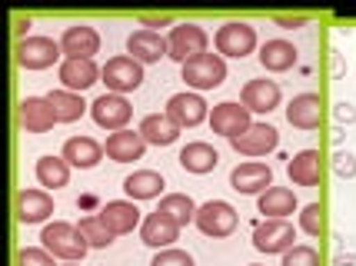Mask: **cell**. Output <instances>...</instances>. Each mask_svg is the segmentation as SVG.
Here are the masks:
<instances>
[{
    "label": "cell",
    "instance_id": "cell-24",
    "mask_svg": "<svg viewBox=\"0 0 356 266\" xmlns=\"http://www.w3.org/2000/svg\"><path fill=\"white\" fill-rule=\"evenodd\" d=\"M257 213H264L266 219H290L293 213H300L296 193L290 187H270L257 197Z\"/></svg>",
    "mask_w": 356,
    "mask_h": 266
},
{
    "label": "cell",
    "instance_id": "cell-9",
    "mask_svg": "<svg viewBox=\"0 0 356 266\" xmlns=\"http://www.w3.org/2000/svg\"><path fill=\"white\" fill-rule=\"evenodd\" d=\"M90 117H93V124L100 126V130L117 133V130H127L130 117H134V103H130L127 97H120V94H100L90 103Z\"/></svg>",
    "mask_w": 356,
    "mask_h": 266
},
{
    "label": "cell",
    "instance_id": "cell-42",
    "mask_svg": "<svg viewBox=\"0 0 356 266\" xmlns=\"http://www.w3.org/2000/svg\"><path fill=\"white\" fill-rule=\"evenodd\" d=\"M173 24V17H167V14H160V17H140V27L143 31H154V27H170Z\"/></svg>",
    "mask_w": 356,
    "mask_h": 266
},
{
    "label": "cell",
    "instance_id": "cell-37",
    "mask_svg": "<svg viewBox=\"0 0 356 266\" xmlns=\"http://www.w3.org/2000/svg\"><path fill=\"white\" fill-rule=\"evenodd\" d=\"M17 266H57V256H50L44 247H24L17 253Z\"/></svg>",
    "mask_w": 356,
    "mask_h": 266
},
{
    "label": "cell",
    "instance_id": "cell-30",
    "mask_svg": "<svg viewBox=\"0 0 356 266\" xmlns=\"http://www.w3.org/2000/svg\"><path fill=\"white\" fill-rule=\"evenodd\" d=\"M137 130H140V137L147 140V147H170L180 137V126L173 124L167 113H147Z\"/></svg>",
    "mask_w": 356,
    "mask_h": 266
},
{
    "label": "cell",
    "instance_id": "cell-46",
    "mask_svg": "<svg viewBox=\"0 0 356 266\" xmlns=\"http://www.w3.org/2000/svg\"><path fill=\"white\" fill-rule=\"evenodd\" d=\"M250 266H264V263H250Z\"/></svg>",
    "mask_w": 356,
    "mask_h": 266
},
{
    "label": "cell",
    "instance_id": "cell-3",
    "mask_svg": "<svg viewBox=\"0 0 356 266\" xmlns=\"http://www.w3.org/2000/svg\"><path fill=\"white\" fill-rule=\"evenodd\" d=\"M296 230L290 219H260L253 226V250L266 256H283L286 250L296 247Z\"/></svg>",
    "mask_w": 356,
    "mask_h": 266
},
{
    "label": "cell",
    "instance_id": "cell-11",
    "mask_svg": "<svg viewBox=\"0 0 356 266\" xmlns=\"http://www.w3.org/2000/svg\"><path fill=\"white\" fill-rule=\"evenodd\" d=\"M163 113H167L180 130H193V126H200L203 120H210V107H207V100H203L200 94H193V90L173 94L170 100H167V110H163Z\"/></svg>",
    "mask_w": 356,
    "mask_h": 266
},
{
    "label": "cell",
    "instance_id": "cell-41",
    "mask_svg": "<svg viewBox=\"0 0 356 266\" xmlns=\"http://www.w3.org/2000/svg\"><path fill=\"white\" fill-rule=\"evenodd\" d=\"M273 24L283 27V31H300V27H307V17H273Z\"/></svg>",
    "mask_w": 356,
    "mask_h": 266
},
{
    "label": "cell",
    "instance_id": "cell-33",
    "mask_svg": "<svg viewBox=\"0 0 356 266\" xmlns=\"http://www.w3.org/2000/svg\"><path fill=\"white\" fill-rule=\"evenodd\" d=\"M156 210H160L163 217H170L173 223H177V226L184 230V226H190V223L197 219V210H200V206L193 203V200H190L186 193H163Z\"/></svg>",
    "mask_w": 356,
    "mask_h": 266
},
{
    "label": "cell",
    "instance_id": "cell-25",
    "mask_svg": "<svg viewBox=\"0 0 356 266\" xmlns=\"http://www.w3.org/2000/svg\"><path fill=\"white\" fill-rule=\"evenodd\" d=\"M180 167H184L186 173H193V176H203V173H213L220 167V153L213 150V143L207 140H190L180 150Z\"/></svg>",
    "mask_w": 356,
    "mask_h": 266
},
{
    "label": "cell",
    "instance_id": "cell-32",
    "mask_svg": "<svg viewBox=\"0 0 356 266\" xmlns=\"http://www.w3.org/2000/svg\"><path fill=\"white\" fill-rule=\"evenodd\" d=\"M47 103L54 110V117H57V124H74L80 120L83 113H90V103L83 100L80 94H70V90H50L47 94Z\"/></svg>",
    "mask_w": 356,
    "mask_h": 266
},
{
    "label": "cell",
    "instance_id": "cell-6",
    "mask_svg": "<svg viewBox=\"0 0 356 266\" xmlns=\"http://www.w3.org/2000/svg\"><path fill=\"white\" fill-rule=\"evenodd\" d=\"M207 47H210V37H207V31L200 24H177L170 31V37H167V50H170L167 57L177 60L180 67L203 57V53H210Z\"/></svg>",
    "mask_w": 356,
    "mask_h": 266
},
{
    "label": "cell",
    "instance_id": "cell-43",
    "mask_svg": "<svg viewBox=\"0 0 356 266\" xmlns=\"http://www.w3.org/2000/svg\"><path fill=\"white\" fill-rule=\"evenodd\" d=\"M330 74H333V80H340L343 74H346V60H343V53H330Z\"/></svg>",
    "mask_w": 356,
    "mask_h": 266
},
{
    "label": "cell",
    "instance_id": "cell-39",
    "mask_svg": "<svg viewBox=\"0 0 356 266\" xmlns=\"http://www.w3.org/2000/svg\"><path fill=\"white\" fill-rule=\"evenodd\" d=\"M330 167H333V173H337L340 180H353V176H356V157L350 153V150H346V153H343V150H337V153H333V160H330Z\"/></svg>",
    "mask_w": 356,
    "mask_h": 266
},
{
    "label": "cell",
    "instance_id": "cell-8",
    "mask_svg": "<svg viewBox=\"0 0 356 266\" xmlns=\"http://www.w3.org/2000/svg\"><path fill=\"white\" fill-rule=\"evenodd\" d=\"M193 223H197V230H200L203 236L223 240V236H230L233 230H236L240 217H236V210H233L227 200H207V203H200Z\"/></svg>",
    "mask_w": 356,
    "mask_h": 266
},
{
    "label": "cell",
    "instance_id": "cell-14",
    "mask_svg": "<svg viewBox=\"0 0 356 266\" xmlns=\"http://www.w3.org/2000/svg\"><path fill=\"white\" fill-rule=\"evenodd\" d=\"M63 60H93V53H100V33L90 24H74L60 33Z\"/></svg>",
    "mask_w": 356,
    "mask_h": 266
},
{
    "label": "cell",
    "instance_id": "cell-44",
    "mask_svg": "<svg viewBox=\"0 0 356 266\" xmlns=\"http://www.w3.org/2000/svg\"><path fill=\"white\" fill-rule=\"evenodd\" d=\"M353 263H356V253H346V256L337 253V256H333V266H353Z\"/></svg>",
    "mask_w": 356,
    "mask_h": 266
},
{
    "label": "cell",
    "instance_id": "cell-40",
    "mask_svg": "<svg viewBox=\"0 0 356 266\" xmlns=\"http://www.w3.org/2000/svg\"><path fill=\"white\" fill-rule=\"evenodd\" d=\"M333 124L337 126H356V107L350 100H340V103H333Z\"/></svg>",
    "mask_w": 356,
    "mask_h": 266
},
{
    "label": "cell",
    "instance_id": "cell-16",
    "mask_svg": "<svg viewBox=\"0 0 356 266\" xmlns=\"http://www.w3.org/2000/svg\"><path fill=\"white\" fill-rule=\"evenodd\" d=\"M97 213H100V219L110 226L113 236H127V233H134V230L143 226V213L137 210L134 200H107Z\"/></svg>",
    "mask_w": 356,
    "mask_h": 266
},
{
    "label": "cell",
    "instance_id": "cell-10",
    "mask_svg": "<svg viewBox=\"0 0 356 266\" xmlns=\"http://www.w3.org/2000/svg\"><path fill=\"white\" fill-rule=\"evenodd\" d=\"M250 126H253V113H250L243 103H236V100H223L217 107L210 110V130L217 133V137H240V133H247Z\"/></svg>",
    "mask_w": 356,
    "mask_h": 266
},
{
    "label": "cell",
    "instance_id": "cell-19",
    "mask_svg": "<svg viewBox=\"0 0 356 266\" xmlns=\"http://www.w3.org/2000/svg\"><path fill=\"white\" fill-rule=\"evenodd\" d=\"M323 120V97L320 94H296L286 103V124L296 130H316Z\"/></svg>",
    "mask_w": 356,
    "mask_h": 266
},
{
    "label": "cell",
    "instance_id": "cell-21",
    "mask_svg": "<svg viewBox=\"0 0 356 266\" xmlns=\"http://www.w3.org/2000/svg\"><path fill=\"white\" fill-rule=\"evenodd\" d=\"M127 53L137 63H160V57H167V37H160L156 31H134L127 37Z\"/></svg>",
    "mask_w": 356,
    "mask_h": 266
},
{
    "label": "cell",
    "instance_id": "cell-17",
    "mask_svg": "<svg viewBox=\"0 0 356 266\" xmlns=\"http://www.w3.org/2000/svg\"><path fill=\"white\" fill-rule=\"evenodd\" d=\"M54 217V197L47 193V190H20L17 193V219L24 223V226H37V223H44Z\"/></svg>",
    "mask_w": 356,
    "mask_h": 266
},
{
    "label": "cell",
    "instance_id": "cell-35",
    "mask_svg": "<svg viewBox=\"0 0 356 266\" xmlns=\"http://www.w3.org/2000/svg\"><path fill=\"white\" fill-rule=\"evenodd\" d=\"M296 226H300V233L307 236H323L326 233V210L320 200H313V203L300 206V213H296Z\"/></svg>",
    "mask_w": 356,
    "mask_h": 266
},
{
    "label": "cell",
    "instance_id": "cell-29",
    "mask_svg": "<svg viewBox=\"0 0 356 266\" xmlns=\"http://www.w3.org/2000/svg\"><path fill=\"white\" fill-rule=\"evenodd\" d=\"M163 190H167V180H163V173H156V170H134L124 180L127 200H134V203H140V200H156Z\"/></svg>",
    "mask_w": 356,
    "mask_h": 266
},
{
    "label": "cell",
    "instance_id": "cell-2",
    "mask_svg": "<svg viewBox=\"0 0 356 266\" xmlns=\"http://www.w3.org/2000/svg\"><path fill=\"white\" fill-rule=\"evenodd\" d=\"M14 60H17V67H24V70H47V67H54V63H63L60 40L40 37V33L24 37V40H17Z\"/></svg>",
    "mask_w": 356,
    "mask_h": 266
},
{
    "label": "cell",
    "instance_id": "cell-27",
    "mask_svg": "<svg viewBox=\"0 0 356 266\" xmlns=\"http://www.w3.org/2000/svg\"><path fill=\"white\" fill-rule=\"evenodd\" d=\"M286 176H290L293 187H320V176H323L320 150H300L296 157H290Z\"/></svg>",
    "mask_w": 356,
    "mask_h": 266
},
{
    "label": "cell",
    "instance_id": "cell-26",
    "mask_svg": "<svg viewBox=\"0 0 356 266\" xmlns=\"http://www.w3.org/2000/svg\"><path fill=\"white\" fill-rule=\"evenodd\" d=\"M60 157L74 167V170H93L104 160V143H97L93 137H70L63 143Z\"/></svg>",
    "mask_w": 356,
    "mask_h": 266
},
{
    "label": "cell",
    "instance_id": "cell-38",
    "mask_svg": "<svg viewBox=\"0 0 356 266\" xmlns=\"http://www.w3.org/2000/svg\"><path fill=\"white\" fill-rule=\"evenodd\" d=\"M150 266H197V263H193V256H190L186 250H177V247H170V250L154 253Z\"/></svg>",
    "mask_w": 356,
    "mask_h": 266
},
{
    "label": "cell",
    "instance_id": "cell-23",
    "mask_svg": "<svg viewBox=\"0 0 356 266\" xmlns=\"http://www.w3.org/2000/svg\"><path fill=\"white\" fill-rule=\"evenodd\" d=\"M260 67H264L266 74H286V70H293L296 60H300V50L290 44V40H283V37H273V40H266L264 47H260Z\"/></svg>",
    "mask_w": 356,
    "mask_h": 266
},
{
    "label": "cell",
    "instance_id": "cell-12",
    "mask_svg": "<svg viewBox=\"0 0 356 266\" xmlns=\"http://www.w3.org/2000/svg\"><path fill=\"white\" fill-rule=\"evenodd\" d=\"M230 187L243 197H260L273 187V170L260 163V160H247V163H236L230 170Z\"/></svg>",
    "mask_w": 356,
    "mask_h": 266
},
{
    "label": "cell",
    "instance_id": "cell-18",
    "mask_svg": "<svg viewBox=\"0 0 356 266\" xmlns=\"http://www.w3.org/2000/svg\"><path fill=\"white\" fill-rule=\"evenodd\" d=\"M140 240L150 247V250H170L173 243L180 240V226L173 223L170 217H163L160 210H154V213H147L143 217V226H140Z\"/></svg>",
    "mask_w": 356,
    "mask_h": 266
},
{
    "label": "cell",
    "instance_id": "cell-28",
    "mask_svg": "<svg viewBox=\"0 0 356 266\" xmlns=\"http://www.w3.org/2000/svg\"><path fill=\"white\" fill-rule=\"evenodd\" d=\"M54 124H57V117L47 103V97H24L20 100V126L27 133H50Z\"/></svg>",
    "mask_w": 356,
    "mask_h": 266
},
{
    "label": "cell",
    "instance_id": "cell-22",
    "mask_svg": "<svg viewBox=\"0 0 356 266\" xmlns=\"http://www.w3.org/2000/svg\"><path fill=\"white\" fill-rule=\"evenodd\" d=\"M57 77H60L63 90L83 94V90H90L93 83L100 80V67L93 60H63L60 67H57Z\"/></svg>",
    "mask_w": 356,
    "mask_h": 266
},
{
    "label": "cell",
    "instance_id": "cell-13",
    "mask_svg": "<svg viewBox=\"0 0 356 266\" xmlns=\"http://www.w3.org/2000/svg\"><path fill=\"white\" fill-rule=\"evenodd\" d=\"M230 147L236 153H243V157H266V153H273L280 147V130L273 124H257L253 120V126L247 133L233 137Z\"/></svg>",
    "mask_w": 356,
    "mask_h": 266
},
{
    "label": "cell",
    "instance_id": "cell-7",
    "mask_svg": "<svg viewBox=\"0 0 356 266\" xmlns=\"http://www.w3.org/2000/svg\"><path fill=\"white\" fill-rule=\"evenodd\" d=\"M257 31L243 24V20H230V24H223L217 33H213V47H217L220 57H233V60H243L250 57L253 50H257Z\"/></svg>",
    "mask_w": 356,
    "mask_h": 266
},
{
    "label": "cell",
    "instance_id": "cell-31",
    "mask_svg": "<svg viewBox=\"0 0 356 266\" xmlns=\"http://www.w3.org/2000/svg\"><path fill=\"white\" fill-rule=\"evenodd\" d=\"M70 163L63 157H40L33 163V176H37V183L47 190V193H54V190H63L70 183Z\"/></svg>",
    "mask_w": 356,
    "mask_h": 266
},
{
    "label": "cell",
    "instance_id": "cell-15",
    "mask_svg": "<svg viewBox=\"0 0 356 266\" xmlns=\"http://www.w3.org/2000/svg\"><path fill=\"white\" fill-rule=\"evenodd\" d=\"M283 100V90H280L277 80H266V77H257V80H247L243 90H240V103L250 110V113H273Z\"/></svg>",
    "mask_w": 356,
    "mask_h": 266
},
{
    "label": "cell",
    "instance_id": "cell-20",
    "mask_svg": "<svg viewBox=\"0 0 356 266\" xmlns=\"http://www.w3.org/2000/svg\"><path fill=\"white\" fill-rule=\"evenodd\" d=\"M104 153H107L113 163H134V160H143L147 153V140L140 137V130H117L110 133L107 143H104Z\"/></svg>",
    "mask_w": 356,
    "mask_h": 266
},
{
    "label": "cell",
    "instance_id": "cell-4",
    "mask_svg": "<svg viewBox=\"0 0 356 266\" xmlns=\"http://www.w3.org/2000/svg\"><path fill=\"white\" fill-rule=\"evenodd\" d=\"M100 80L107 83V94H134L143 83V63H137L130 53H120V57H110L104 67H100Z\"/></svg>",
    "mask_w": 356,
    "mask_h": 266
},
{
    "label": "cell",
    "instance_id": "cell-5",
    "mask_svg": "<svg viewBox=\"0 0 356 266\" xmlns=\"http://www.w3.org/2000/svg\"><path fill=\"white\" fill-rule=\"evenodd\" d=\"M180 77L186 80V87L193 94H203V90H217L220 83L227 80V60L220 53H203L197 60H190L180 67Z\"/></svg>",
    "mask_w": 356,
    "mask_h": 266
},
{
    "label": "cell",
    "instance_id": "cell-1",
    "mask_svg": "<svg viewBox=\"0 0 356 266\" xmlns=\"http://www.w3.org/2000/svg\"><path fill=\"white\" fill-rule=\"evenodd\" d=\"M40 247H44L50 256H57L63 263H83L87 256V240L80 236L77 223H67V219H54L40 230Z\"/></svg>",
    "mask_w": 356,
    "mask_h": 266
},
{
    "label": "cell",
    "instance_id": "cell-45",
    "mask_svg": "<svg viewBox=\"0 0 356 266\" xmlns=\"http://www.w3.org/2000/svg\"><path fill=\"white\" fill-rule=\"evenodd\" d=\"M63 266H83V263H63Z\"/></svg>",
    "mask_w": 356,
    "mask_h": 266
},
{
    "label": "cell",
    "instance_id": "cell-34",
    "mask_svg": "<svg viewBox=\"0 0 356 266\" xmlns=\"http://www.w3.org/2000/svg\"><path fill=\"white\" fill-rule=\"evenodd\" d=\"M77 230H80V236L87 240V247H90V250H107L110 243L117 240V236L110 233L107 223L100 219V213H93V217H80Z\"/></svg>",
    "mask_w": 356,
    "mask_h": 266
},
{
    "label": "cell",
    "instance_id": "cell-36",
    "mask_svg": "<svg viewBox=\"0 0 356 266\" xmlns=\"http://www.w3.org/2000/svg\"><path fill=\"white\" fill-rule=\"evenodd\" d=\"M280 266H320V253L307 247V243H296L293 250H286L280 256Z\"/></svg>",
    "mask_w": 356,
    "mask_h": 266
}]
</instances>
